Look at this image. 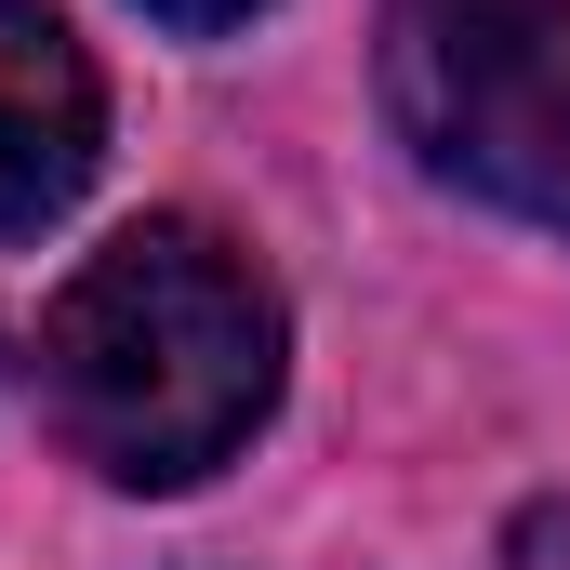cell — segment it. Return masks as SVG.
I'll list each match as a JSON object with an SVG mask.
<instances>
[{
    "mask_svg": "<svg viewBox=\"0 0 570 570\" xmlns=\"http://www.w3.org/2000/svg\"><path fill=\"white\" fill-rule=\"evenodd\" d=\"M40 399L53 438L120 478V491H186L279 412V292L239 239L146 213L40 318Z\"/></svg>",
    "mask_w": 570,
    "mask_h": 570,
    "instance_id": "obj_1",
    "label": "cell"
},
{
    "mask_svg": "<svg viewBox=\"0 0 570 570\" xmlns=\"http://www.w3.org/2000/svg\"><path fill=\"white\" fill-rule=\"evenodd\" d=\"M385 107L438 186L570 239V0H412Z\"/></svg>",
    "mask_w": 570,
    "mask_h": 570,
    "instance_id": "obj_2",
    "label": "cell"
},
{
    "mask_svg": "<svg viewBox=\"0 0 570 570\" xmlns=\"http://www.w3.org/2000/svg\"><path fill=\"white\" fill-rule=\"evenodd\" d=\"M107 159V80L53 0H0V239H40Z\"/></svg>",
    "mask_w": 570,
    "mask_h": 570,
    "instance_id": "obj_3",
    "label": "cell"
},
{
    "mask_svg": "<svg viewBox=\"0 0 570 570\" xmlns=\"http://www.w3.org/2000/svg\"><path fill=\"white\" fill-rule=\"evenodd\" d=\"M134 13H159V27H239V13H266V0H134Z\"/></svg>",
    "mask_w": 570,
    "mask_h": 570,
    "instance_id": "obj_4",
    "label": "cell"
}]
</instances>
